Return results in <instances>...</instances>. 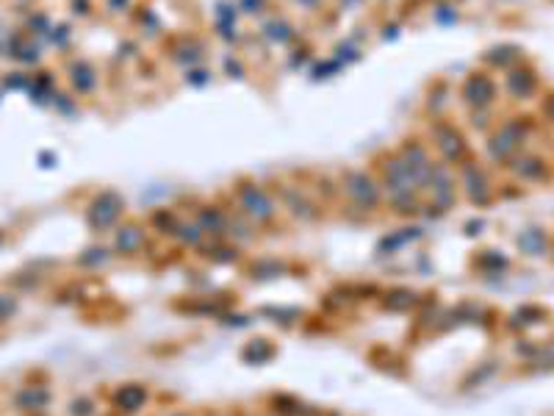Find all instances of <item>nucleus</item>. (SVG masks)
<instances>
[{"mask_svg":"<svg viewBox=\"0 0 554 416\" xmlns=\"http://www.w3.org/2000/svg\"><path fill=\"white\" fill-rule=\"evenodd\" d=\"M521 142V128L518 125H507V128L493 139V145H491V153L496 158H504L510 156L513 150H516V145Z\"/></svg>","mask_w":554,"mask_h":416,"instance_id":"nucleus-1","label":"nucleus"},{"mask_svg":"<svg viewBox=\"0 0 554 416\" xmlns=\"http://www.w3.org/2000/svg\"><path fill=\"white\" fill-rule=\"evenodd\" d=\"M244 208L250 211L255 219H266V217H272V203L266 200V194L261 192V189H244Z\"/></svg>","mask_w":554,"mask_h":416,"instance_id":"nucleus-2","label":"nucleus"},{"mask_svg":"<svg viewBox=\"0 0 554 416\" xmlns=\"http://www.w3.org/2000/svg\"><path fill=\"white\" fill-rule=\"evenodd\" d=\"M466 95H469V100L477 105H485L491 103V98H493V83L488 78H471L469 80V86H466Z\"/></svg>","mask_w":554,"mask_h":416,"instance_id":"nucleus-3","label":"nucleus"},{"mask_svg":"<svg viewBox=\"0 0 554 416\" xmlns=\"http://www.w3.org/2000/svg\"><path fill=\"white\" fill-rule=\"evenodd\" d=\"M532 89H535V78H532V73H513V76H510V92H513V95L527 98Z\"/></svg>","mask_w":554,"mask_h":416,"instance_id":"nucleus-4","label":"nucleus"},{"mask_svg":"<svg viewBox=\"0 0 554 416\" xmlns=\"http://www.w3.org/2000/svg\"><path fill=\"white\" fill-rule=\"evenodd\" d=\"M549 114H552V117H554V98H552V100H549Z\"/></svg>","mask_w":554,"mask_h":416,"instance_id":"nucleus-5","label":"nucleus"}]
</instances>
